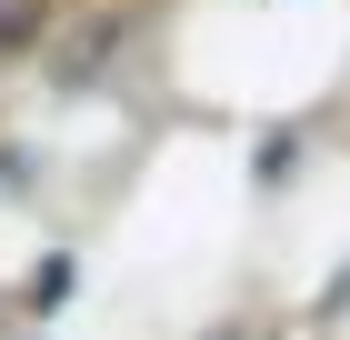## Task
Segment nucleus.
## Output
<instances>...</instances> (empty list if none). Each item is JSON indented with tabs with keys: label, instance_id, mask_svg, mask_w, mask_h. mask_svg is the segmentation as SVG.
Here are the masks:
<instances>
[{
	"label": "nucleus",
	"instance_id": "1",
	"mask_svg": "<svg viewBox=\"0 0 350 340\" xmlns=\"http://www.w3.org/2000/svg\"><path fill=\"white\" fill-rule=\"evenodd\" d=\"M40 40V0H0V51H30Z\"/></svg>",
	"mask_w": 350,
	"mask_h": 340
}]
</instances>
